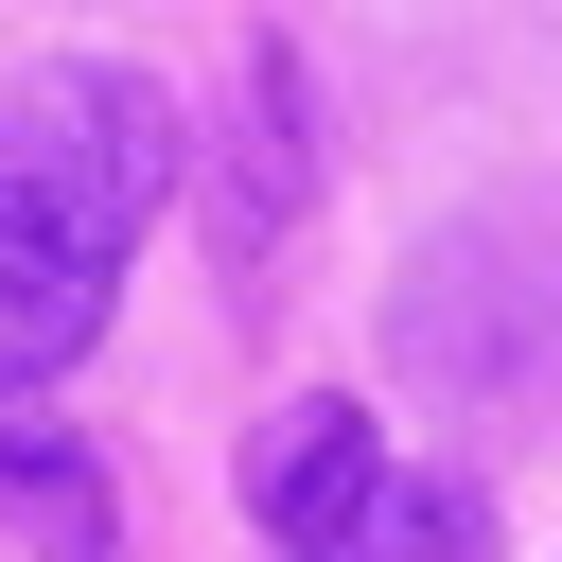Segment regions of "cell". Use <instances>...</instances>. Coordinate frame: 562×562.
Segmentation results:
<instances>
[{"mask_svg":"<svg viewBox=\"0 0 562 562\" xmlns=\"http://www.w3.org/2000/svg\"><path fill=\"white\" fill-rule=\"evenodd\" d=\"M193 123L123 53H53L0 88V404H35L70 351H105L140 228L176 211Z\"/></svg>","mask_w":562,"mask_h":562,"instance_id":"cell-1","label":"cell"},{"mask_svg":"<svg viewBox=\"0 0 562 562\" xmlns=\"http://www.w3.org/2000/svg\"><path fill=\"white\" fill-rule=\"evenodd\" d=\"M386 369L422 404H474V422H544L562 404V211H457L404 246L386 281Z\"/></svg>","mask_w":562,"mask_h":562,"instance_id":"cell-2","label":"cell"},{"mask_svg":"<svg viewBox=\"0 0 562 562\" xmlns=\"http://www.w3.org/2000/svg\"><path fill=\"white\" fill-rule=\"evenodd\" d=\"M246 527L281 544V562H351L369 544V509H386V422L351 404V386H299L281 422H246Z\"/></svg>","mask_w":562,"mask_h":562,"instance_id":"cell-3","label":"cell"},{"mask_svg":"<svg viewBox=\"0 0 562 562\" xmlns=\"http://www.w3.org/2000/svg\"><path fill=\"white\" fill-rule=\"evenodd\" d=\"M299 211H316V70L281 35H246L228 123H211V263H281Z\"/></svg>","mask_w":562,"mask_h":562,"instance_id":"cell-4","label":"cell"},{"mask_svg":"<svg viewBox=\"0 0 562 562\" xmlns=\"http://www.w3.org/2000/svg\"><path fill=\"white\" fill-rule=\"evenodd\" d=\"M0 527L35 562H123V492H105V457L53 404H0Z\"/></svg>","mask_w":562,"mask_h":562,"instance_id":"cell-5","label":"cell"},{"mask_svg":"<svg viewBox=\"0 0 562 562\" xmlns=\"http://www.w3.org/2000/svg\"><path fill=\"white\" fill-rule=\"evenodd\" d=\"M492 544H509V527H492V474L422 457V474H386V509H369L351 562H492Z\"/></svg>","mask_w":562,"mask_h":562,"instance_id":"cell-6","label":"cell"}]
</instances>
